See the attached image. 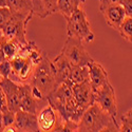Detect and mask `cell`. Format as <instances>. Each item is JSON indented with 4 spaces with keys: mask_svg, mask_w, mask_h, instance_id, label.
<instances>
[{
    "mask_svg": "<svg viewBox=\"0 0 132 132\" xmlns=\"http://www.w3.org/2000/svg\"><path fill=\"white\" fill-rule=\"evenodd\" d=\"M82 3H85L84 0H57V13L61 14L65 19L80 7Z\"/></svg>",
    "mask_w": 132,
    "mask_h": 132,
    "instance_id": "cell-18",
    "label": "cell"
},
{
    "mask_svg": "<svg viewBox=\"0 0 132 132\" xmlns=\"http://www.w3.org/2000/svg\"><path fill=\"white\" fill-rule=\"evenodd\" d=\"M126 114H128V115H130V116H132V109L131 110H129V111L126 113Z\"/></svg>",
    "mask_w": 132,
    "mask_h": 132,
    "instance_id": "cell-31",
    "label": "cell"
},
{
    "mask_svg": "<svg viewBox=\"0 0 132 132\" xmlns=\"http://www.w3.org/2000/svg\"><path fill=\"white\" fill-rule=\"evenodd\" d=\"M94 98H95V103L104 111L111 115L113 119L116 120V116H117L116 96H115L114 88L110 84V81L94 92Z\"/></svg>",
    "mask_w": 132,
    "mask_h": 132,
    "instance_id": "cell-7",
    "label": "cell"
},
{
    "mask_svg": "<svg viewBox=\"0 0 132 132\" xmlns=\"http://www.w3.org/2000/svg\"><path fill=\"white\" fill-rule=\"evenodd\" d=\"M117 32L125 40L132 42V17L126 16L122 24L119 26Z\"/></svg>",
    "mask_w": 132,
    "mask_h": 132,
    "instance_id": "cell-21",
    "label": "cell"
},
{
    "mask_svg": "<svg viewBox=\"0 0 132 132\" xmlns=\"http://www.w3.org/2000/svg\"><path fill=\"white\" fill-rule=\"evenodd\" d=\"M73 65H88L93 58L89 54L85 47L82 46V41L73 37H68L60 52Z\"/></svg>",
    "mask_w": 132,
    "mask_h": 132,
    "instance_id": "cell-6",
    "label": "cell"
},
{
    "mask_svg": "<svg viewBox=\"0 0 132 132\" xmlns=\"http://www.w3.org/2000/svg\"><path fill=\"white\" fill-rule=\"evenodd\" d=\"M3 36H4V34H3V31H2L1 29H0V42H1V40H2Z\"/></svg>",
    "mask_w": 132,
    "mask_h": 132,
    "instance_id": "cell-30",
    "label": "cell"
},
{
    "mask_svg": "<svg viewBox=\"0 0 132 132\" xmlns=\"http://www.w3.org/2000/svg\"><path fill=\"white\" fill-rule=\"evenodd\" d=\"M31 85L42 93L43 97L47 100L50 93L57 87L56 82V70L53 61L46 55H43L42 60L35 65V71L33 74Z\"/></svg>",
    "mask_w": 132,
    "mask_h": 132,
    "instance_id": "cell-3",
    "label": "cell"
},
{
    "mask_svg": "<svg viewBox=\"0 0 132 132\" xmlns=\"http://www.w3.org/2000/svg\"><path fill=\"white\" fill-rule=\"evenodd\" d=\"M123 6L126 11V15L132 17V0H124Z\"/></svg>",
    "mask_w": 132,
    "mask_h": 132,
    "instance_id": "cell-27",
    "label": "cell"
},
{
    "mask_svg": "<svg viewBox=\"0 0 132 132\" xmlns=\"http://www.w3.org/2000/svg\"><path fill=\"white\" fill-rule=\"evenodd\" d=\"M85 81H89V67L88 65H73L69 82L73 84H80Z\"/></svg>",
    "mask_w": 132,
    "mask_h": 132,
    "instance_id": "cell-19",
    "label": "cell"
},
{
    "mask_svg": "<svg viewBox=\"0 0 132 132\" xmlns=\"http://www.w3.org/2000/svg\"><path fill=\"white\" fill-rule=\"evenodd\" d=\"M7 110H9V107H7L6 97H5L3 89L1 88V86H0V111L3 113L5 111H7Z\"/></svg>",
    "mask_w": 132,
    "mask_h": 132,
    "instance_id": "cell-26",
    "label": "cell"
},
{
    "mask_svg": "<svg viewBox=\"0 0 132 132\" xmlns=\"http://www.w3.org/2000/svg\"><path fill=\"white\" fill-rule=\"evenodd\" d=\"M101 13L103 14L106 23L114 30H118L119 26L124 21L126 15V11L124 6L119 3H110L106 6L100 7Z\"/></svg>",
    "mask_w": 132,
    "mask_h": 132,
    "instance_id": "cell-8",
    "label": "cell"
},
{
    "mask_svg": "<svg viewBox=\"0 0 132 132\" xmlns=\"http://www.w3.org/2000/svg\"><path fill=\"white\" fill-rule=\"evenodd\" d=\"M11 16H12V11L9 6L0 7V29L1 30H3V28L6 26Z\"/></svg>",
    "mask_w": 132,
    "mask_h": 132,
    "instance_id": "cell-23",
    "label": "cell"
},
{
    "mask_svg": "<svg viewBox=\"0 0 132 132\" xmlns=\"http://www.w3.org/2000/svg\"><path fill=\"white\" fill-rule=\"evenodd\" d=\"M77 131L79 132H101L119 131L117 120L107 113L96 103L89 106L78 122Z\"/></svg>",
    "mask_w": 132,
    "mask_h": 132,
    "instance_id": "cell-2",
    "label": "cell"
},
{
    "mask_svg": "<svg viewBox=\"0 0 132 132\" xmlns=\"http://www.w3.org/2000/svg\"><path fill=\"white\" fill-rule=\"evenodd\" d=\"M119 131L132 132V116H130V115H128L126 113L120 116Z\"/></svg>",
    "mask_w": 132,
    "mask_h": 132,
    "instance_id": "cell-22",
    "label": "cell"
},
{
    "mask_svg": "<svg viewBox=\"0 0 132 132\" xmlns=\"http://www.w3.org/2000/svg\"><path fill=\"white\" fill-rule=\"evenodd\" d=\"M59 114L50 104L45 105L37 113V119L40 131H53L56 126Z\"/></svg>",
    "mask_w": 132,
    "mask_h": 132,
    "instance_id": "cell-13",
    "label": "cell"
},
{
    "mask_svg": "<svg viewBox=\"0 0 132 132\" xmlns=\"http://www.w3.org/2000/svg\"><path fill=\"white\" fill-rule=\"evenodd\" d=\"M100 2H101V4H103V3L106 2V0H100Z\"/></svg>",
    "mask_w": 132,
    "mask_h": 132,
    "instance_id": "cell-32",
    "label": "cell"
},
{
    "mask_svg": "<svg viewBox=\"0 0 132 132\" xmlns=\"http://www.w3.org/2000/svg\"><path fill=\"white\" fill-rule=\"evenodd\" d=\"M84 1H86V0H84Z\"/></svg>",
    "mask_w": 132,
    "mask_h": 132,
    "instance_id": "cell-34",
    "label": "cell"
},
{
    "mask_svg": "<svg viewBox=\"0 0 132 132\" xmlns=\"http://www.w3.org/2000/svg\"><path fill=\"white\" fill-rule=\"evenodd\" d=\"M50 104L63 120H73L78 123L85 110H82L75 100L71 82H63L57 86L47 97Z\"/></svg>",
    "mask_w": 132,
    "mask_h": 132,
    "instance_id": "cell-1",
    "label": "cell"
},
{
    "mask_svg": "<svg viewBox=\"0 0 132 132\" xmlns=\"http://www.w3.org/2000/svg\"><path fill=\"white\" fill-rule=\"evenodd\" d=\"M15 114L16 113L13 112V111H11V110H7V111H5V112L2 113L4 128L15 125Z\"/></svg>",
    "mask_w": 132,
    "mask_h": 132,
    "instance_id": "cell-25",
    "label": "cell"
},
{
    "mask_svg": "<svg viewBox=\"0 0 132 132\" xmlns=\"http://www.w3.org/2000/svg\"><path fill=\"white\" fill-rule=\"evenodd\" d=\"M7 6L12 12L33 13V1L32 0H7Z\"/></svg>",
    "mask_w": 132,
    "mask_h": 132,
    "instance_id": "cell-20",
    "label": "cell"
},
{
    "mask_svg": "<svg viewBox=\"0 0 132 132\" xmlns=\"http://www.w3.org/2000/svg\"><path fill=\"white\" fill-rule=\"evenodd\" d=\"M2 78H3V77H2V75H1V73H0V82H1V80H2Z\"/></svg>",
    "mask_w": 132,
    "mask_h": 132,
    "instance_id": "cell-33",
    "label": "cell"
},
{
    "mask_svg": "<svg viewBox=\"0 0 132 132\" xmlns=\"http://www.w3.org/2000/svg\"><path fill=\"white\" fill-rule=\"evenodd\" d=\"M18 55H22V56L30 58L33 61V63L36 65L42 60L45 53L37 47L34 41H28V43L21 47V50Z\"/></svg>",
    "mask_w": 132,
    "mask_h": 132,
    "instance_id": "cell-17",
    "label": "cell"
},
{
    "mask_svg": "<svg viewBox=\"0 0 132 132\" xmlns=\"http://www.w3.org/2000/svg\"><path fill=\"white\" fill-rule=\"evenodd\" d=\"M65 20L68 37H73L88 43L94 40V33L91 30L85 10L81 6L76 10L70 17L65 18Z\"/></svg>",
    "mask_w": 132,
    "mask_h": 132,
    "instance_id": "cell-4",
    "label": "cell"
},
{
    "mask_svg": "<svg viewBox=\"0 0 132 132\" xmlns=\"http://www.w3.org/2000/svg\"><path fill=\"white\" fill-rule=\"evenodd\" d=\"M0 86L3 89L9 110L13 112H17L20 110V102H19V84L12 80L11 78H2Z\"/></svg>",
    "mask_w": 132,
    "mask_h": 132,
    "instance_id": "cell-11",
    "label": "cell"
},
{
    "mask_svg": "<svg viewBox=\"0 0 132 132\" xmlns=\"http://www.w3.org/2000/svg\"><path fill=\"white\" fill-rule=\"evenodd\" d=\"M4 125H3V117H2V112L0 111V131H3Z\"/></svg>",
    "mask_w": 132,
    "mask_h": 132,
    "instance_id": "cell-28",
    "label": "cell"
},
{
    "mask_svg": "<svg viewBox=\"0 0 132 132\" xmlns=\"http://www.w3.org/2000/svg\"><path fill=\"white\" fill-rule=\"evenodd\" d=\"M22 46L23 45L20 41L16 40L14 38H9L6 36H3L1 42H0V49L2 50L4 57L7 60H11L14 57H16L19 54Z\"/></svg>",
    "mask_w": 132,
    "mask_h": 132,
    "instance_id": "cell-16",
    "label": "cell"
},
{
    "mask_svg": "<svg viewBox=\"0 0 132 132\" xmlns=\"http://www.w3.org/2000/svg\"><path fill=\"white\" fill-rule=\"evenodd\" d=\"M55 70H56V82L57 86L63 82H69L70 74L73 64L65 58L61 53H59L56 58L53 60Z\"/></svg>",
    "mask_w": 132,
    "mask_h": 132,
    "instance_id": "cell-15",
    "label": "cell"
},
{
    "mask_svg": "<svg viewBox=\"0 0 132 132\" xmlns=\"http://www.w3.org/2000/svg\"><path fill=\"white\" fill-rule=\"evenodd\" d=\"M88 67H89V81L93 91L95 92L104 85L109 82V75L106 69L97 61H91Z\"/></svg>",
    "mask_w": 132,
    "mask_h": 132,
    "instance_id": "cell-14",
    "label": "cell"
},
{
    "mask_svg": "<svg viewBox=\"0 0 132 132\" xmlns=\"http://www.w3.org/2000/svg\"><path fill=\"white\" fill-rule=\"evenodd\" d=\"M15 127L17 131L22 132H38L40 131L37 114L19 110L15 114Z\"/></svg>",
    "mask_w": 132,
    "mask_h": 132,
    "instance_id": "cell-12",
    "label": "cell"
},
{
    "mask_svg": "<svg viewBox=\"0 0 132 132\" xmlns=\"http://www.w3.org/2000/svg\"><path fill=\"white\" fill-rule=\"evenodd\" d=\"M7 6V0H0V7Z\"/></svg>",
    "mask_w": 132,
    "mask_h": 132,
    "instance_id": "cell-29",
    "label": "cell"
},
{
    "mask_svg": "<svg viewBox=\"0 0 132 132\" xmlns=\"http://www.w3.org/2000/svg\"><path fill=\"white\" fill-rule=\"evenodd\" d=\"M19 102L20 110L35 114L38 113L39 104L41 102L33 95L31 84H19Z\"/></svg>",
    "mask_w": 132,
    "mask_h": 132,
    "instance_id": "cell-9",
    "label": "cell"
},
{
    "mask_svg": "<svg viewBox=\"0 0 132 132\" xmlns=\"http://www.w3.org/2000/svg\"><path fill=\"white\" fill-rule=\"evenodd\" d=\"M13 72V68H12V64H11V60H3L0 62V73H1L2 77L3 78H10L11 74Z\"/></svg>",
    "mask_w": 132,
    "mask_h": 132,
    "instance_id": "cell-24",
    "label": "cell"
},
{
    "mask_svg": "<svg viewBox=\"0 0 132 132\" xmlns=\"http://www.w3.org/2000/svg\"><path fill=\"white\" fill-rule=\"evenodd\" d=\"M33 13H22V12H12L9 22L3 28V34L9 38H14L20 41L22 45L28 43L26 34L27 27L33 17Z\"/></svg>",
    "mask_w": 132,
    "mask_h": 132,
    "instance_id": "cell-5",
    "label": "cell"
},
{
    "mask_svg": "<svg viewBox=\"0 0 132 132\" xmlns=\"http://www.w3.org/2000/svg\"><path fill=\"white\" fill-rule=\"evenodd\" d=\"M72 90L75 96V100L77 105L82 109L86 110L89 106L95 103L94 98V91L91 87L90 81H85L80 84H73Z\"/></svg>",
    "mask_w": 132,
    "mask_h": 132,
    "instance_id": "cell-10",
    "label": "cell"
}]
</instances>
